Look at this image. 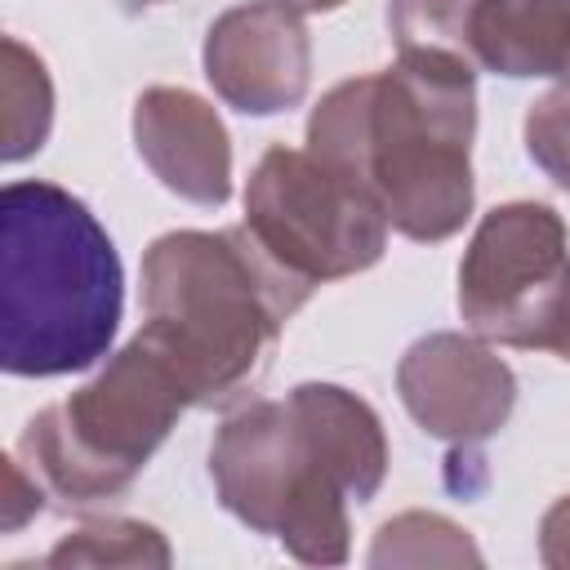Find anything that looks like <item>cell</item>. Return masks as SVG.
<instances>
[{
  "label": "cell",
  "instance_id": "4fadbf2b",
  "mask_svg": "<svg viewBox=\"0 0 570 570\" xmlns=\"http://www.w3.org/2000/svg\"><path fill=\"white\" fill-rule=\"evenodd\" d=\"M169 561H174L169 539L156 525L134 521V517L85 521L45 552V566H53V570H76V566H142V570L156 566V570H165Z\"/></svg>",
  "mask_w": 570,
  "mask_h": 570
},
{
  "label": "cell",
  "instance_id": "ac0fdd59",
  "mask_svg": "<svg viewBox=\"0 0 570 570\" xmlns=\"http://www.w3.org/2000/svg\"><path fill=\"white\" fill-rule=\"evenodd\" d=\"M539 561L548 570H570V494H561L539 521Z\"/></svg>",
  "mask_w": 570,
  "mask_h": 570
},
{
  "label": "cell",
  "instance_id": "7a4b0ae2",
  "mask_svg": "<svg viewBox=\"0 0 570 570\" xmlns=\"http://www.w3.org/2000/svg\"><path fill=\"white\" fill-rule=\"evenodd\" d=\"M387 432L370 401L338 383H298L285 401H249L209 445L218 503L303 566H343L352 552L347 503H370L387 481Z\"/></svg>",
  "mask_w": 570,
  "mask_h": 570
},
{
  "label": "cell",
  "instance_id": "8992f818",
  "mask_svg": "<svg viewBox=\"0 0 570 570\" xmlns=\"http://www.w3.org/2000/svg\"><path fill=\"white\" fill-rule=\"evenodd\" d=\"M245 227L312 289L370 272L387 249V214L307 147H267L245 183Z\"/></svg>",
  "mask_w": 570,
  "mask_h": 570
},
{
  "label": "cell",
  "instance_id": "8fae6325",
  "mask_svg": "<svg viewBox=\"0 0 570 570\" xmlns=\"http://www.w3.org/2000/svg\"><path fill=\"white\" fill-rule=\"evenodd\" d=\"M468 49L481 71L570 85V0H481Z\"/></svg>",
  "mask_w": 570,
  "mask_h": 570
},
{
  "label": "cell",
  "instance_id": "3957f363",
  "mask_svg": "<svg viewBox=\"0 0 570 570\" xmlns=\"http://www.w3.org/2000/svg\"><path fill=\"white\" fill-rule=\"evenodd\" d=\"M312 294L245 223L183 227L156 236L142 254L138 334L183 379L191 410H218L267 374L285 321Z\"/></svg>",
  "mask_w": 570,
  "mask_h": 570
},
{
  "label": "cell",
  "instance_id": "52a82bcc",
  "mask_svg": "<svg viewBox=\"0 0 570 570\" xmlns=\"http://www.w3.org/2000/svg\"><path fill=\"white\" fill-rule=\"evenodd\" d=\"M570 298V232L543 200L494 205L459 258V316L499 347L543 352Z\"/></svg>",
  "mask_w": 570,
  "mask_h": 570
},
{
  "label": "cell",
  "instance_id": "277c9868",
  "mask_svg": "<svg viewBox=\"0 0 570 570\" xmlns=\"http://www.w3.org/2000/svg\"><path fill=\"white\" fill-rule=\"evenodd\" d=\"M125 272L94 209L58 183L0 191V365L13 379H62L111 356Z\"/></svg>",
  "mask_w": 570,
  "mask_h": 570
},
{
  "label": "cell",
  "instance_id": "d6986e66",
  "mask_svg": "<svg viewBox=\"0 0 570 570\" xmlns=\"http://www.w3.org/2000/svg\"><path fill=\"white\" fill-rule=\"evenodd\" d=\"M543 352H552V356H561V361L570 365V298H566V307H561V316H557V325H552Z\"/></svg>",
  "mask_w": 570,
  "mask_h": 570
},
{
  "label": "cell",
  "instance_id": "5b68a950",
  "mask_svg": "<svg viewBox=\"0 0 570 570\" xmlns=\"http://www.w3.org/2000/svg\"><path fill=\"white\" fill-rule=\"evenodd\" d=\"M187 410L191 396L183 379L142 334H134L89 383L31 414L13 454L36 472L49 499L89 508L120 499Z\"/></svg>",
  "mask_w": 570,
  "mask_h": 570
},
{
  "label": "cell",
  "instance_id": "7c38bea8",
  "mask_svg": "<svg viewBox=\"0 0 570 570\" xmlns=\"http://www.w3.org/2000/svg\"><path fill=\"white\" fill-rule=\"evenodd\" d=\"M4 62H0V102H4V134H0V160L18 165L36 156L49 142L53 129V80L36 49H27L18 36H4Z\"/></svg>",
  "mask_w": 570,
  "mask_h": 570
},
{
  "label": "cell",
  "instance_id": "44dd1931",
  "mask_svg": "<svg viewBox=\"0 0 570 570\" xmlns=\"http://www.w3.org/2000/svg\"><path fill=\"white\" fill-rule=\"evenodd\" d=\"M142 4H169V0H142Z\"/></svg>",
  "mask_w": 570,
  "mask_h": 570
},
{
  "label": "cell",
  "instance_id": "6da1fadb",
  "mask_svg": "<svg viewBox=\"0 0 570 570\" xmlns=\"http://www.w3.org/2000/svg\"><path fill=\"white\" fill-rule=\"evenodd\" d=\"M476 67L410 49L383 71L338 80L307 116V151L379 200L392 232L436 245L476 205Z\"/></svg>",
  "mask_w": 570,
  "mask_h": 570
},
{
  "label": "cell",
  "instance_id": "2e32d148",
  "mask_svg": "<svg viewBox=\"0 0 570 570\" xmlns=\"http://www.w3.org/2000/svg\"><path fill=\"white\" fill-rule=\"evenodd\" d=\"M525 156L561 187L570 191V85H557L539 94L521 120Z\"/></svg>",
  "mask_w": 570,
  "mask_h": 570
},
{
  "label": "cell",
  "instance_id": "e0dca14e",
  "mask_svg": "<svg viewBox=\"0 0 570 570\" xmlns=\"http://www.w3.org/2000/svg\"><path fill=\"white\" fill-rule=\"evenodd\" d=\"M45 499H49V490L36 481V472L18 459V454H9L4 459V499H0V530L4 534H13V530H22L27 521H36L40 512H45Z\"/></svg>",
  "mask_w": 570,
  "mask_h": 570
},
{
  "label": "cell",
  "instance_id": "30bf717a",
  "mask_svg": "<svg viewBox=\"0 0 570 570\" xmlns=\"http://www.w3.org/2000/svg\"><path fill=\"white\" fill-rule=\"evenodd\" d=\"M129 129L165 191L200 209L232 200V134L214 102L183 85H151L134 98Z\"/></svg>",
  "mask_w": 570,
  "mask_h": 570
},
{
  "label": "cell",
  "instance_id": "ba28073f",
  "mask_svg": "<svg viewBox=\"0 0 570 570\" xmlns=\"http://www.w3.org/2000/svg\"><path fill=\"white\" fill-rule=\"evenodd\" d=\"M396 396L405 414L454 450H476L499 436L517 405V374L494 343L472 330H436L396 361Z\"/></svg>",
  "mask_w": 570,
  "mask_h": 570
},
{
  "label": "cell",
  "instance_id": "ffe728a7",
  "mask_svg": "<svg viewBox=\"0 0 570 570\" xmlns=\"http://www.w3.org/2000/svg\"><path fill=\"white\" fill-rule=\"evenodd\" d=\"M285 4H294L303 13H330V9H343L347 0H285Z\"/></svg>",
  "mask_w": 570,
  "mask_h": 570
},
{
  "label": "cell",
  "instance_id": "5bb4252c",
  "mask_svg": "<svg viewBox=\"0 0 570 570\" xmlns=\"http://www.w3.org/2000/svg\"><path fill=\"white\" fill-rule=\"evenodd\" d=\"M370 566H481V548L441 512H401L379 525Z\"/></svg>",
  "mask_w": 570,
  "mask_h": 570
},
{
  "label": "cell",
  "instance_id": "9a60e30c",
  "mask_svg": "<svg viewBox=\"0 0 570 570\" xmlns=\"http://www.w3.org/2000/svg\"><path fill=\"white\" fill-rule=\"evenodd\" d=\"M481 0H387V36L396 53L432 49L472 62V18ZM476 67V62H472Z\"/></svg>",
  "mask_w": 570,
  "mask_h": 570
},
{
  "label": "cell",
  "instance_id": "9c48e42d",
  "mask_svg": "<svg viewBox=\"0 0 570 570\" xmlns=\"http://www.w3.org/2000/svg\"><path fill=\"white\" fill-rule=\"evenodd\" d=\"M209 89L240 116H281L312 89V36L303 9L245 0L218 13L200 45Z\"/></svg>",
  "mask_w": 570,
  "mask_h": 570
}]
</instances>
